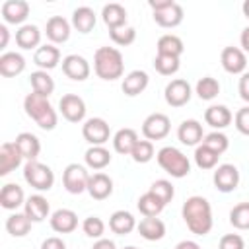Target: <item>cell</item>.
I'll list each match as a JSON object with an SVG mask.
<instances>
[{"label": "cell", "instance_id": "6da1fadb", "mask_svg": "<svg viewBox=\"0 0 249 249\" xmlns=\"http://www.w3.org/2000/svg\"><path fill=\"white\" fill-rule=\"evenodd\" d=\"M181 216L187 224V228L191 230V233L195 235H208L210 230H212V206L210 202L204 198V196H189L185 202H183V208H181Z\"/></svg>", "mask_w": 249, "mask_h": 249}, {"label": "cell", "instance_id": "7a4b0ae2", "mask_svg": "<svg viewBox=\"0 0 249 249\" xmlns=\"http://www.w3.org/2000/svg\"><path fill=\"white\" fill-rule=\"evenodd\" d=\"M93 70L97 78L105 82H113L123 76L124 72V60L123 53L115 47H99L93 54Z\"/></svg>", "mask_w": 249, "mask_h": 249}, {"label": "cell", "instance_id": "3957f363", "mask_svg": "<svg viewBox=\"0 0 249 249\" xmlns=\"http://www.w3.org/2000/svg\"><path fill=\"white\" fill-rule=\"evenodd\" d=\"M23 111L43 130H53L56 126V123H58L56 111L51 105L49 97H43L39 93H27L25 95V99H23Z\"/></svg>", "mask_w": 249, "mask_h": 249}, {"label": "cell", "instance_id": "277c9868", "mask_svg": "<svg viewBox=\"0 0 249 249\" xmlns=\"http://www.w3.org/2000/svg\"><path fill=\"white\" fill-rule=\"evenodd\" d=\"M156 160H158L160 167L167 175H171L175 179H183V177H187L191 173V161H189V158L179 148H175V146H163V148H160L158 154H156Z\"/></svg>", "mask_w": 249, "mask_h": 249}, {"label": "cell", "instance_id": "5b68a950", "mask_svg": "<svg viewBox=\"0 0 249 249\" xmlns=\"http://www.w3.org/2000/svg\"><path fill=\"white\" fill-rule=\"evenodd\" d=\"M148 6L152 8L154 21L165 29L177 27L185 18L183 6L173 0H148Z\"/></svg>", "mask_w": 249, "mask_h": 249}, {"label": "cell", "instance_id": "8992f818", "mask_svg": "<svg viewBox=\"0 0 249 249\" xmlns=\"http://www.w3.org/2000/svg\"><path fill=\"white\" fill-rule=\"evenodd\" d=\"M23 179L29 187L37 189V191H49L54 185V173L49 165L41 163V161H25L23 165Z\"/></svg>", "mask_w": 249, "mask_h": 249}, {"label": "cell", "instance_id": "52a82bcc", "mask_svg": "<svg viewBox=\"0 0 249 249\" xmlns=\"http://www.w3.org/2000/svg\"><path fill=\"white\" fill-rule=\"evenodd\" d=\"M88 181H89V173L86 171L84 165L80 163H68L64 167L62 173V185L70 195H82L84 191H88Z\"/></svg>", "mask_w": 249, "mask_h": 249}, {"label": "cell", "instance_id": "ba28073f", "mask_svg": "<svg viewBox=\"0 0 249 249\" xmlns=\"http://www.w3.org/2000/svg\"><path fill=\"white\" fill-rule=\"evenodd\" d=\"M82 136L89 146H103L111 136L109 123L101 117H91L82 124Z\"/></svg>", "mask_w": 249, "mask_h": 249}, {"label": "cell", "instance_id": "9c48e42d", "mask_svg": "<svg viewBox=\"0 0 249 249\" xmlns=\"http://www.w3.org/2000/svg\"><path fill=\"white\" fill-rule=\"evenodd\" d=\"M169 130H171V121H169V117L167 115H163V113H152V115H148L146 119H144V123H142V134H144V138L146 140H161V138H165L167 134H169Z\"/></svg>", "mask_w": 249, "mask_h": 249}, {"label": "cell", "instance_id": "30bf717a", "mask_svg": "<svg viewBox=\"0 0 249 249\" xmlns=\"http://www.w3.org/2000/svg\"><path fill=\"white\" fill-rule=\"evenodd\" d=\"M191 95H193V89H191V84L183 78H175L171 80L165 89H163V97H165V103L171 105V107H183L191 101Z\"/></svg>", "mask_w": 249, "mask_h": 249}, {"label": "cell", "instance_id": "8fae6325", "mask_svg": "<svg viewBox=\"0 0 249 249\" xmlns=\"http://www.w3.org/2000/svg\"><path fill=\"white\" fill-rule=\"evenodd\" d=\"M212 181L220 193H231L239 185V169L233 163H222L214 169Z\"/></svg>", "mask_w": 249, "mask_h": 249}, {"label": "cell", "instance_id": "7c38bea8", "mask_svg": "<svg viewBox=\"0 0 249 249\" xmlns=\"http://www.w3.org/2000/svg\"><path fill=\"white\" fill-rule=\"evenodd\" d=\"M58 111L68 123H82L86 117V103L76 93H66L58 101Z\"/></svg>", "mask_w": 249, "mask_h": 249}, {"label": "cell", "instance_id": "4fadbf2b", "mask_svg": "<svg viewBox=\"0 0 249 249\" xmlns=\"http://www.w3.org/2000/svg\"><path fill=\"white\" fill-rule=\"evenodd\" d=\"M62 72L66 78L74 80V82H84L88 80L91 68H89V62L80 56V54H66L62 58Z\"/></svg>", "mask_w": 249, "mask_h": 249}, {"label": "cell", "instance_id": "5bb4252c", "mask_svg": "<svg viewBox=\"0 0 249 249\" xmlns=\"http://www.w3.org/2000/svg\"><path fill=\"white\" fill-rule=\"evenodd\" d=\"M220 62L228 74H243L247 68V56L237 47H224L220 54Z\"/></svg>", "mask_w": 249, "mask_h": 249}, {"label": "cell", "instance_id": "9a60e30c", "mask_svg": "<svg viewBox=\"0 0 249 249\" xmlns=\"http://www.w3.org/2000/svg\"><path fill=\"white\" fill-rule=\"evenodd\" d=\"M0 14H2L6 23L21 27V25H25L23 21L29 16V4L25 0H6L2 4V8H0Z\"/></svg>", "mask_w": 249, "mask_h": 249}, {"label": "cell", "instance_id": "2e32d148", "mask_svg": "<svg viewBox=\"0 0 249 249\" xmlns=\"http://www.w3.org/2000/svg\"><path fill=\"white\" fill-rule=\"evenodd\" d=\"M49 224L56 233H72L78 228V214L70 208H58L51 214Z\"/></svg>", "mask_w": 249, "mask_h": 249}, {"label": "cell", "instance_id": "e0dca14e", "mask_svg": "<svg viewBox=\"0 0 249 249\" xmlns=\"http://www.w3.org/2000/svg\"><path fill=\"white\" fill-rule=\"evenodd\" d=\"M70 21L64 19L62 16H53L47 19V27H45V33H47V39L53 43V45H58V43H66L70 39Z\"/></svg>", "mask_w": 249, "mask_h": 249}, {"label": "cell", "instance_id": "ac0fdd59", "mask_svg": "<svg viewBox=\"0 0 249 249\" xmlns=\"http://www.w3.org/2000/svg\"><path fill=\"white\" fill-rule=\"evenodd\" d=\"M177 138L185 146H198L204 138L202 124L196 119H185L177 128Z\"/></svg>", "mask_w": 249, "mask_h": 249}, {"label": "cell", "instance_id": "d6986e66", "mask_svg": "<svg viewBox=\"0 0 249 249\" xmlns=\"http://www.w3.org/2000/svg\"><path fill=\"white\" fill-rule=\"evenodd\" d=\"M88 193L91 198L95 200H105L113 195V179L107 175V173H93L89 175V181H88Z\"/></svg>", "mask_w": 249, "mask_h": 249}, {"label": "cell", "instance_id": "ffe728a7", "mask_svg": "<svg viewBox=\"0 0 249 249\" xmlns=\"http://www.w3.org/2000/svg\"><path fill=\"white\" fill-rule=\"evenodd\" d=\"M14 144H16V148L19 150V154H21V158L25 161H35L39 158L41 142H39V138L35 134H31V132H19L16 136Z\"/></svg>", "mask_w": 249, "mask_h": 249}, {"label": "cell", "instance_id": "44dd1931", "mask_svg": "<svg viewBox=\"0 0 249 249\" xmlns=\"http://www.w3.org/2000/svg\"><path fill=\"white\" fill-rule=\"evenodd\" d=\"M148 84H150V78H148V74L144 70H132V72H128L123 78L121 88H123V93L124 95L136 97V95H140L148 88Z\"/></svg>", "mask_w": 249, "mask_h": 249}, {"label": "cell", "instance_id": "7402d4cb", "mask_svg": "<svg viewBox=\"0 0 249 249\" xmlns=\"http://www.w3.org/2000/svg\"><path fill=\"white\" fill-rule=\"evenodd\" d=\"M21 154L16 148L14 142H4L0 148V175L6 177L8 173H12L14 169H18L21 165Z\"/></svg>", "mask_w": 249, "mask_h": 249}, {"label": "cell", "instance_id": "603a6c76", "mask_svg": "<svg viewBox=\"0 0 249 249\" xmlns=\"http://www.w3.org/2000/svg\"><path fill=\"white\" fill-rule=\"evenodd\" d=\"M23 212L31 222H43L49 216L51 206H49V200L43 195H31V196L25 198Z\"/></svg>", "mask_w": 249, "mask_h": 249}, {"label": "cell", "instance_id": "cb8c5ba5", "mask_svg": "<svg viewBox=\"0 0 249 249\" xmlns=\"http://www.w3.org/2000/svg\"><path fill=\"white\" fill-rule=\"evenodd\" d=\"M25 70V58L16 53V51H8L0 54V74L4 78H14L19 76Z\"/></svg>", "mask_w": 249, "mask_h": 249}, {"label": "cell", "instance_id": "d4e9b609", "mask_svg": "<svg viewBox=\"0 0 249 249\" xmlns=\"http://www.w3.org/2000/svg\"><path fill=\"white\" fill-rule=\"evenodd\" d=\"M23 204H25L23 189L16 183H6L0 191V206L4 210H18Z\"/></svg>", "mask_w": 249, "mask_h": 249}, {"label": "cell", "instance_id": "484cf974", "mask_svg": "<svg viewBox=\"0 0 249 249\" xmlns=\"http://www.w3.org/2000/svg\"><path fill=\"white\" fill-rule=\"evenodd\" d=\"M33 62L39 66V70H53L60 62V51L53 43L41 45L33 54Z\"/></svg>", "mask_w": 249, "mask_h": 249}, {"label": "cell", "instance_id": "4316f807", "mask_svg": "<svg viewBox=\"0 0 249 249\" xmlns=\"http://www.w3.org/2000/svg\"><path fill=\"white\" fill-rule=\"evenodd\" d=\"M16 43L23 51H31V49L37 51L39 49V43H41V31H39V27L33 25V23L21 25L16 31Z\"/></svg>", "mask_w": 249, "mask_h": 249}, {"label": "cell", "instance_id": "83f0119b", "mask_svg": "<svg viewBox=\"0 0 249 249\" xmlns=\"http://www.w3.org/2000/svg\"><path fill=\"white\" fill-rule=\"evenodd\" d=\"M233 115L231 111L226 107V105H210L206 111H204V121L206 124H210L214 130H222L226 126H230Z\"/></svg>", "mask_w": 249, "mask_h": 249}, {"label": "cell", "instance_id": "f1b7e54d", "mask_svg": "<svg viewBox=\"0 0 249 249\" xmlns=\"http://www.w3.org/2000/svg\"><path fill=\"white\" fill-rule=\"evenodd\" d=\"M136 226V218L126 210H117L109 218V230L117 235H128Z\"/></svg>", "mask_w": 249, "mask_h": 249}, {"label": "cell", "instance_id": "f546056e", "mask_svg": "<svg viewBox=\"0 0 249 249\" xmlns=\"http://www.w3.org/2000/svg\"><path fill=\"white\" fill-rule=\"evenodd\" d=\"M136 142H138V134L134 128H121L113 136V148L121 156H130Z\"/></svg>", "mask_w": 249, "mask_h": 249}, {"label": "cell", "instance_id": "4dcf8cb0", "mask_svg": "<svg viewBox=\"0 0 249 249\" xmlns=\"http://www.w3.org/2000/svg\"><path fill=\"white\" fill-rule=\"evenodd\" d=\"M136 230H138L140 237H144L146 241H160L165 235V224L160 218H144V220H140Z\"/></svg>", "mask_w": 249, "mask_h": 249}, {"label": "cell", "instance_id": "1f68e13d", "mask_svg": "<svg viewBox=\"0 0 249 249\" xmlns=\"http://www.w3.org/2000/svg\"><path fill=\"white\" fill-rule=\"evenodd\" d=\"M101 18L109 29H117V27L126 25V10H124V6L117 4V2L105 4L101 10Z\"/></svg>", "mask_w": 249, "mask_h": 249}, {"label": "cell", "instance_id": "d6a6232c", "mask_svg": "<svg viewBox=\"0 0 249 249\" xmlns=\"http://www.w3.org/2000/svg\"><path fill=\"white\" fill-rule=\"evenodd\" d=\"M84 160H86V165L89 169L101 171L111 163V154L105 146H89L84 154Z\"/></svg>", "mask_w": 249, "mask_h": 249}, {"label": "cell", "instance_id": "836d02e7", "mask_svg": "<svg viewBox=\"0 0 249 249\" xmlns=\"http://www.w3.org/2000/svg\"><path fill=\"white\" fill-rule=\"evenodd\" d=\"M72 27L78 33H89L95 27V12L89 6H80L72 12Z\"/></svg>", "mask_w": 249, "mask_h": 249}, {"label": "cell", "instance_id": "e575fe53", "mask_svg": "<svg viewBox=\"0 0 249 249\" xmlns=\"http://www.w3.org/2000/svg\"><path fill=\"white\" fill-rule=\"evenodd\" d=\"M29 82H31L33 93H39L43 97H49L54 91V80L51 78V74L47 70H35V72H31Z\"/></svg>", "mask_w": 249, "mask_h": 249}, {"label": "cell", "instance_id": "d590c367", "mask_svg": "<svg viewBox=\"0 0 249 249\" xmlns=\"http://www.w3.org/2000/svg\"><path fill=\"white\" fill-rule=\"evenodd\" d=\"M136 206H138V210H140V214H142L144 218H158L160 212L165 208V204H163L156 195H152L150 191H146V193L138 198Z\"/></svg>", "mask_w": 249, "mask_h": 249}, {"label": "cell", "instance_id": "8d00e7d4", "mask_svg": "<svg viewBox=\"0 0 249 249\" xmlns=\"http://www.w3.org/2000/svg\"><path fill=\"white\" fill-rule=\"evenodd\" d=\"M31 224H33V222L25 216V212H14V214H10L8 220H6V231H8L10 235H14V237H23V235L29 233Z\"/></svg>", "mask_w": 249, "mask_h": 249}, {"label": "cell", "instance_id": "74e56055", "mask_svg": "<svg viewBox=\"0 0 249 249\" xmlns=\"http://www.w3.org/2000/svg\"><path fill=\"white\" fill-rule=\"evenodd\" d=\"M158 54H167V56H181L183 51H185V45L183 41L177 37V35H171V33H165L158 39Z\"/></svg>", "mask_w": 249, "mask_h": 249}, {"label": "cell", "instance_id": "f35d334b", "mask_svg": "<svg viewBox=\"0 0 249 249\" xmlns=\"http://www.w3.org/2000/svg\"><path fill=\"white\" fill-rule=\"evenodd\" d=\"M195 91H196V95H198L202 101H212V99L220 93V84H218L216 78L204 76V78H200V80L196 82Z\"/></svg>", "mask_w": 249, "mask_h": 249}, {"label": "cell", "instance_id": "ab89813d", "mask_svg": "<svg viewBox=\"0 0 249 249\" xmlns=\"http://www.w3.org/2000/svg\"><path fill=\"white\" fill-rule=\"evenodd\" d=\"M218 154L214 150H210L208 146L204 144H198L195 148V163L200 167V169H216L218 165Z\"/></svg>", "mask_w": 249, "mask_h": 249}, {"label": "cell", "instance_id": "60d3db41", "mask_svg": "<svg viewBox=\"0 0 249 249\" xmlns=\"http://www.w3.org/2000/svg\"><path fill=\"white\" fill-rule=\"evenodd\" d=\"M181 66V60L177 56H167V54H156L154 58V68L161 76H173Z\"/></svg>", "mask_w": 249, "mask_h": 249}, {"label": "cell", "instance_id": "b9f144b4", "mask_svg": "<svg viewBox=\"0 0 249 249\" xmlns=\"http://www.w3.org/2000/svg\"><path fill=\"white\" fill-rule=\"evenodd\" d=\"M200 144L208 146V148H210V150H214L218 156H222V154L230 148V140H228V136H226L222 130H212V132L204 134V138H202V142H200Z\"/></svg>", "mask_w": 249, "mask_h": 249}, {"label": "cell", "instance_id": "7bdbcfd3", "mask_svg": "<svg viewBox=\"0 0 249 249\" xmlns=\"http://www.w3.org/2000/svg\"><path fill=\"white\" fill-rule=\"evenodd\" d=\"M230 224L235 230H249V202H239L230 210Z\"/></svg>", "mask_w": 249, "mask_h": 249}, {"label": "cell", "instance_id": "ee69618b", "mask_svg": "<svg viewBox=\"0 0 249 249\" xmlns=\"http://www.w3.org/2000/svg\"><path fill=\"white\" fill-rule=\"evenodd\" d=\"M109 37H111V41L115 45L128 47L136 39V29L132 25H123V27H117V29H109Z\"/></svg>", "mask_w": 249, "mask_h": 249}, {"label": "cell", "instance_id": "f6af8a7d", "mask_svg": "<svg viewBox=\"0 0 249 249\" xmlns=\"http://www.w3.org/2000/svg\"><path fill=\"white\" fill-rule=\"evenodd\" d=\"M152 195H156L163 204H167L171 198H173V195H175V187L171 185V181H167V179H156L152 185H150V189H148Z\"/></svg>", "mask_w": 249, "mask_h": 249}, {"label": "cell", "instance_id": "bcb514c9", "mask_svg": "<svg viewBox=\"0 0 249 249\" xmlns=\"http://www.w3.org/2000/svg\"><path fill=\"white\" fill-rule=\"evenodd\" d=\"M82 230L88 237L91 239H101L103 233H105V224L99 216H88L84 222H82Z\"/></svg>", "mask_w": 249, "mask_h": 249}, {"label": "cell", "instance_id": "7dc6e473", "mask_svg": "<svg viewBox=\"0 0 249 249\" xmlns=\"http://www.w3.org/2000/svg\"><path fill=\"white\" fill-rule=\"evenodd\" d=\"M130 158L136 161V163H148L152 158H154V144L150 140H138Z\"/></svg>", "mask_w": 249, "mask_h": 249}, {"label": "cell", "instance_id": "c3c4849f", "mask_svg": "<svg viewBox=\"0 0 249 249\" xmlns=\"http://www.w3.org/2000/svg\"><path fill=\"white\" fill-rule=\"evenodd\" d=\"M233 124H235L237 132H241L243 136H249V105L241 107V109L235 113Z\"/></svg>", "mask_w": 249, "mask_h": 249}, {"label": "cell", "instance_id": "681fc988", "mask_svg": "<svg viewBox=\"0 0 249 249\" xmlns=\"http://www.w3.org/2000/svg\"><path fill=\"white\" fill-rule=\"evenodd\" d=\"M218 249H245V241L237 233H226L220 237Z\"/></svg>", "mask_w": 249, "mask_h": 249}, {"label": "cell", "instance_id": "f907efd6", "mask_svg": "<svg viewBox=\"0 0 249 249\" xmlns=\"http://www.w3.org/2000/svg\"><path fill=\"white\" fill-rule=\"evenodd\" d=\"M237 91H239V97H241L245 103H249V72H243V74H241Z\"/></svg>", "mask_w": 249, "mask_h": 249}, {"label": "cell", "instance_id": "816d5d0a", "mask_svg": "<svg viewBox=\"0 0 249 249\" xmlns=\"http://www.w3.org/2000/svg\"><path fill=\"white\" fill-rule=\"evenodd\" d=\"M41 249H66V243H64L60 237L53 235V237H47V239L41 243Z\"/></svg>", "mask_w": 249, "mask_h": 249}, {"label": "cell", "instance_id": "f5cc1de1", "mask_svg": "<svg viewBox=\"0 0 249 249\" xmlns=\"http://www.w3.org/2000/svg\"><path fill=\"white\" fill-rule=\"evenodd\" d=\"M91 249H117V245H115V241L101 237V239H97V241L93 243V247H91Z\"/></svg>", "mask_w": 249, "mask_h": 249}, {"label": "cell", "instance_id": "db71d44e", "mask_svg": "<svg viewBox=\"0 0 249 249\" xmlns=\"http://www.w3.org/2000/svg\"><path fill=\"white\" fill-rule=\"evenodd\" d=\"M239 43H241V51H243V53H249V25L241 31V35H239Z\"/></svg>", "mask_w": 249, "mask_h": 249}, {"label": "cell", "instance_id": "11a10c76", "mask_svg": "<svg viewBox=\"0 0 249 249\" xmlns=\"http://www.w3.org/2000/svg\"><path fill=\"white\" fill-rule=\"evenodd\" d=\"M175 249H200V245L196 241H193V239H183V241H179L175 245Z\"/></svg>", "mask_w": 249, "mask_h": 249}, {"label": "cell", "instance_id": "9f6ffc18", "mask_svg": "<svg viewBox=\"0 0 249 249\" xmlns=\"http://www.w3.org/2000/svg\"><path fill=\"white\" fill-rule=\"evenodd\" d=\"M0 49H6V45H8V39H10V33H8V27L2 23L0 25Z\"/></svg>", "mask_w": 249, "mask_h": 249}, {"label": "cell", "instance_id": "6f0895ef", "mask_svg": "<svg viewBox=\"0 0 249 249\" xmlns=\"http://www.w3.org/2000/svg\"><path fill=\"white\" fill-rule=\"evenodd\" d=\"M241 10H243V16L249 19V0H245L243 2V6H241Z\"/></svg>", "mask_w": 249, "mask_h": 249}, {"label": "cell", "instance_id": "680465c9", "mask_svg": "<svg viewBox=\"0 0 249 249\" xmlns=\"http://www.w3.org/2000/svg\"><path fill=\"white\" fill-rule=\"evenodd\" d=\"M123 249H138V247H134V245H126V247H123Z\"/></svg>", "mask_w": 249, "mask_h": 249}]
</instances>
